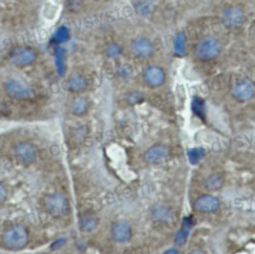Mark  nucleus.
Listing matches in <instances>:
<instances>
[{"instance_id":"19","label":"nucleus","mask_w":255,"mask_h":254,"mask_svg":"<svg viewBox=\"0 0 255 254\" xmlns=\"http://www.w3.org/2000/svg\"><path fill=\"white\" fill-rule=\"evenodd\" d=\"M191 220L190 218H187L185 221L184 225H183V228L182 230L179 231L175 237V242L177 243L178 245H183L185 244L188 237V234H189V231H190V227H191Z\"/></svg>"},{"instance_id":"28","label":"nucleus","mask_w":255,"mask_h":254,"mask_svg":"<svg viewBox=\"0 0 255 254\" xmlns=\"http://www.w3.org/2000/svg\"><path fill=\"white\" fill-rule=\"evenodd\" d=\"M131 67L129 66H126V65H123L120 67L119 69V76L123 79H126V78H129L130 77V74H131Z\"/></svg>"},{"instance_id":"14","label":"nucleus","mask_w":255,"mask_h":254,"mask_svg":"<svg viewBox=\"0 0 255 254\" xmlns=\"http://www.w3.org/2000/svg\"><path fill=\"white\" fill-rule=\"evenodd\" d=\"M66 85L70 92L81 93L87 88L88 81L82 75L76 74L70 77Z\"/></svg>"},{"instance_id":"3","label":"nucleus","mask_w":255,"mask_h":254,"mask_svg":"<svg viewBox=\"0 0 255 254\" xmlns=\"http://www.w3.org/2000/svg\"><path fill=\"white\" fill-rule=\"evenodd\" d=\"M44 207L48 213L53 217L59 218L66 215L69 211V202L61 193H51L45 197Z\"/></svg>"},{"instance_id":"6","label":"nucleus","mask_w":255,"mask_h":254,"mask_svg":"<svg viewBox=\"0 0 255 254\" xmlns=\"http://www.w3.org/2000/svg\"><path fill=\"white\" fill-rule=\"evenodd\" d=\"M232 95L236 101L240 103L251 101L255 96V82L248 78L236 81L232 86Z\"/></svg>"},{"instance_id":"22","label":"nucleus","mask_w":255,"mask_h":254,"mask_svg":"<svg viewBox=\"0 0 255 254\" xmlns=\"http://www.w3.org/2000/svg\"><path fill=\"white\" fill-rule=\"evenodd\" d=\"M191 108L192 111L194 112L195 115H197L200 118H204L206 114V104L202 98L200 97H194L192 100L191 104Z\"/></svg>"},{"instance_id":"7","label":"nucleus","mask_w":255,"mask_h":254,"mask_svg":"<svg viewBox=\"0 0 255 254\" xmlns=\"http://www.w3.org/2000/svg\"><path fill=\"white\" fill-rule=\"evenodd\" d=\"M37 58V53L31 47L20 46L13 49L10 55V60L17 67H26L33 64Z\"/></svg>"},{"instance_id":"17","label":"nucleus","mask_w":255,"mask_h":254,"mask_svg":"<svg viewBox=\"0 0 255 254\" xmlns=\"http://www.w3.org/2000/svg\"><path fill=\"white\" fill-rule=\"evenodd\" d=\"M173 50L178 57H184L186 53V36L185 33L179 32L173 39Z\"/></svg>"},{"instance_id":"30","label":"nucleus","mask_w":255,"mask_h":254,"mask_svg":"<svg viewBox=\"0 0 255 254\" xmlns=\"http://www.w3.org/2000/svg\"><path fill=\"white\" fill-rule=\"evenodd\" d=\"M5 196H6V189H5L4 185L1 184V185H0V198H1L2 202H4Z\"/></svg>"},{"instance_id":"2","label":"nucleus","mask_w":255,"mask_h":254,"mask_svg":"<svg viewBox=\"0 0 255 254\" xmlns=\"http://www.w3.org/2000/svg\"><path fill=\"white\" fill-rule=\"evenodd\" d=\"M2 241L11 250H20L28 244L29 235L22 226L12 225L3 232Z\"/></svg>"},{"instance_id":"9","label":"nucleus","mask_w":255,"mask_h":254,"mask_svg":"<svg viewBox=\"0 0 255 254\" xmlns=\"http://www.w3.org/2000/svg\"><path fill=\"white\" fill-rule=\"evenodd\" d=\"M165 72L158 65H150L143 70L142 79L144 83L150 88H158L165 81Z\"/></svg>"},{"instance_id":"25","label":"nucleus","mask_w":255,"mask_h":254,"mask_svg":"<svg viewBox=\"0 0 255 254\" xmlns=\"http://www.w3.org/2000/svg\"><path fill=\"white\" fill-rule=\"evenodd\" d=\"M123 53L122 47L117 43H109L105 48V54L109 58H118Z\"/></svg>"},{"instance_id":"1","label":"nucleus","mask_w":255,"mask_h":254,"mask_svg":"<svg viewBox=\"0 0 255 254\" xmlns=\"http://www.w3.org/2000/svg\"><path fill=\"white\" fill-rule=\"evenodd\" d=\"M223 51L220 40L213 36H206L197 43L194 55L201 61H210L216 59Z\"/></svg>"},{"instance_id":"18","label":"nucleus","mask_w":255,"mask_h":254,"mask_svg":"<svg viewBox=\"0 0 255 254\" xmlns=\"http://www.w3.org/2000/svg\"><path fill=\"white\" fill-rule=\"evenodd\" d=\"M99 219L92 213H85L80 218V227L83 231H92L98 226Z\"/></svg>"},{"instance_id":"29","label":"nucleus","mask_w":255,"mask_h":254,"mask_svg":"<svg viewBox=\"0 0 255 254\" xmlns=\"http://www.w3.org/2000/svg\"><path fill=\"white\" fill-rule=\"evenodd\" d=\"M137 9H138V12L139 13L146 14V13H148L149 10H150V5L148 3H146V2H141V3H139V5H138Z\"/></svg>"},{"instance_id":"11","label":"nucleus","mask_w":255,"mask_h":254,"mask_svg":"<svg viewBox=\"0 0 255 254\" xmlns=\"http://www.w3.org/2000/svg\"><path fill=\"white\" fill-rule=\"evenodd\" d=\"M220 208V202L216 197L211 195H202L198 197L194 202V208L204 213H212Z\"/></svg>"},{"instance_id":"8","label":"nucleus","mask_w":255,"mask_h":254,"mask_svg":"<svg viewBox=\"0 0 255 254\" xmlns=\"http://www.w3.org/2000/svg\"><path fill=\"white\" fill-rule=\"evenodd\" d=\"M13 156L15 161L21 165H30L36 159V149L30 142H19L13 148Z\"/></svg>"},{"instance_id":"32","label":"nucleus","mask_w":255,"mask_h":254,"mask_svg":"<svg viewBox=\"0 0 255 254\" xmlns=\"http://www.w3.org/2000/svg\"><path fill=\"white\" fill-rule=\"evenodd\" d=\"M206 254L204 252H202V251H199V250H197V251H194V252H192L191 254Z\"/></svg>"},{"instance_id":"10","label":"nucleus","mask_w":255,"mask_h":254,"mask_svg":"<svg viewBox=\"0 0 255 254\" xmlns=\"http://www.w3.org/2000/svg\"><path fill=\"white\" fill-rule=\"evenodd\" d=\"M131 51L135 57L139 58H148L155 53V46L149 38L139 36L131 42Z\"/></svg>"},{"instance_id":"24","label":"nucleus","mask_w":255,"mask_h":254,"mask_svg":"<svg viewBox=\"0 0 255 254\" xmlns=\"http://www.w3.org/2000/svg\"><path fill=\"white\" fill-rule=\"evenodd\" d=\"M188 160L192 164H196L200 162L203 157L205 156V150L201 147H196V148H192L188 151Z\"/></svg>"},{"instance_id":"26","label":"nucleus","mask_w":255,"mask_h":254,"mask_svg":"<svg viewBox=\"0 0 255 254\" xmlns=\"http://www.w3.org/2000/svg\"><path fill=\"white\" fill-rule=\"evenodd\" d=\"M128 101L129 104H137L143 101V96L139 92H132L128 95Z\"/></svg>"},{"instance_id":"23","label":"nucleus","mask_w":255,"mask_h":254,"mask_svg":"<svg viewBox=\"0 0 255 254\" xmlns=\"http://www.w3.org/2000/svg\"><path fill=\"white\" fill-rule=\"evenodd\" d=\"M171 211L170 209L163 206L160 205L158 207L153 209V216L156 219L160 220V221H164V220H169L171 218Z\"/></svg>"},{"instance_id":"33","label":"nucleus","mask_w":255,"mask_h":254,"mask_svg":"<svg viewBox=\"0 0 255 254\" xmlns=\"http://www.w3.org/2000/svg\"><path fill=\"white\" fill-rule=\"evenodd\" d=\"M92 1H99V0H92Z\"/></svg>"},{"instance_id":"5","label":"nucleus","mask_w":255,"mask_h":254,"mask_svg":"<svg viewBox=\"0 0 255 254\" xmlns=\"http://www.w3.org/2000/svg\"><path fill=\"white\" fill-rule=\"evenodd\" d=\"M221 20L228 29L235 30L243 26L246 21V13L239 6H230L222 12Z\"/></svg>"},{"instance_id":"13","label":"nucleus","mask_w":255,"mask_h":254,"mask_svg":"<svg viewBox=\"0 0 255 254\" xmlns=\"http://www.w3.org/2000/svg\"><path fill=\"white\" fill-rule=\"evenodd\" d=\"M113 239L119 243H127L132 237V228L127 222H119L112 227Z\"/></svg>"},{"instance_id":"12","label":"nucleus","mask_w":255,"mask_h":254,"mask_svg":"<svg viewBox=\"0 0 255 254\" xmlns=\"http://www.w3.org/2000/svg\"><path fill=\"white\" fill-rule=\"evenodd\" d=\"M169 156V150L165 145L156 144L151 146L144 153V159L149 163H161L164 162Z\"/></svg>"},{"instance_id":"4","label":"nucleus","mask_w":255,"mask_h":254,"mask_svg":"<svg viewBox=\"0 0 255 254\" xmlns=\"http://www.w3.org/2000/svg\"><path fill=\"white\" fill-rule=\"evenodd\" d=\"M4 91L14 100L22 101L33 96L32 88L25 82L16 78H10L3 83Z\"/></svg>"},{"instance_id":"21","label":"nucleus","mask_w":255,"mask_h":254,"mask_svg":"<svg viewBox=\"0 0 255 254\" xmlns=\"http://www.w3.org/2000/svg\"><path fill=\"white\" fill-rule=\"evenodd\" d=\"M69 39L70 31L66 26H60L53 35V40L55 43H64Z\"/></svg>"},{"instance_id":"27","label":"nucleus","mask_w":255,"mask_h":254,"mask_svg":"<svg viewBox=\"0 0 255 254\" xmlns=\"http://www.w3.org/2000/svg\"><path fill=\"white\" fill-rule=\"evenodd\" d=\"M70 11L72 12H79L82 7V2L81 0H70L69 5H68Z\"/></svg>"},{"instance_id":"20","label":"nucleus","mask_w":255,"mask_h":254,"mask_svg":"<svg viewBox=\"0 0 255 254\" xmlns=\"http://www.w3.org/2000/svg\"><path fill=\"white\" fill-rule=\"evenodd\" d=\"M223 178L218 174H212L209 176L205 182V186L209 190H218L223 185Z\"/></svg>"},{"instance_id":"15","label":"nucleus","mask_w":255,"mask_h":254,"mask_svg":"<svg viewBox=\"0 0 255 254\" xmlns=\"http://www.w3.org/2000/svg\"><path fill=\"white\" fill-rule=\"evenodd\" d=\"M89 101L84 97H78L76 98L70 105V111L73 115L81 116L85 115L89 109Z\"/></svg>"},{"instance_id":"16","label":"nucleus","mask_w":255,"mask_h":254,"mask_svg":"<svg viewBox=\"0 0 255 254\" xmlns=\"http://www.w3.org/2000/svg\"><path fill=\"white\" fill-rule=\"evenodd\" d=\"M55 64L59 77H63L66 72V50L58 47L55 52Z\"/></svg>"},{"instance_id":"31","label":"nucleus","mask_w":255,"mask_h":254,"mask_svg":"<svg viewBox=\"0 0 255 254\" xmlns=\"http://www.w3.org/2000/svg\"><path fill=\"white\" fill-rule=\"evenodd\" d=\"M163 254H180L179 251L176 250V249H170L168 251H166Z\"/></svg>"}]
</instances>
